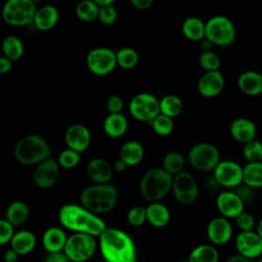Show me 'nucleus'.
<instances>
[{"label":"nucleus","instance_id":"nucleus-1","mask_svg":"<svg viewBox=\"0 0 262 262\" xmlns=\"http://www.w3.org/2000/svg\"><path fill=\"white\" fill-rule=\"evenodd\" d=\"M97 238L103 262H137L136 245L126 231L106 227Z\"/></svg>","mask_w":262,"mask_h":262},{"label":"nucleus","instance_id":"nucleus-2","mask_svg":"<svg viewBox=\"0 0 262 262\" xmlns=\"http://www.w3.org/2000/svg\"><path fill=\"white\" fill-rule=\"evenodd\" d=\"M62 228L73 233H86L98 237L107 227L104 221L81 204H64L57 213Z\"/></svg>","mask_w":262,"mask_h":262},{"label":"nucleus","instance_id":"nucleus-3","mask_svg":"<svg viewBox=\"0 0 262 262\" xmlns=\"http://www.w3.org/2000/svg\"><path fill=\"white\" fill-rule=\"evenodd\" d=\"M118 202V189L111 183H93L80 193V204L96 215L112 212Z\"/></svg>","mask_w":262,"mask_h":262},{"label":"nucleus","instance_id":"nucleus-4","mask_svg":"<svg viewBox=\"0 0 262 262\" xmlns=\"http://www.w3.org/2000/svg\"><path fill=\"white\" fill-rule=\"evenodd\" d=\"M13 155L21 165L37 166L41 162L51 158V147L44 137L37 134H30L16 142Z\"/></svg>","mask_w":262,"mask_h":262},{"label":"nucleus","instance_id":"nucleus-5","mask_svg":"<svg viewBox=\"0 0 262 262\" xmlns=\"http://www.w3.org/2000/svg\"><path fill=\"white\" fill-rule=\"evenodd\" d=\"M173 176L163 168H152L141 177L139 191L149 203L160 202L172 189Z\"/></svg>","mask_w":262,"mask_h":262},{"label":"nucleus","instance_id":"nucleus-6","mask_svg":"<svg viewBox=\"0 0 262 262\" xmlns=\"http://www.w3.org/2000/svg\"><path fill=\"white\" fill-rule=\"evenodd\" d=\"M96 238L86 233H72L68 237L63 253L71 262H87L98 248Z\"/></svg>","mask_w":262,"mask_h":262},{"label":"nucleus","instance_id":"nucleus-7","mask_svg":"<svg viewBox=\"0 0 262 262\" xmlns=\"http://www.w3.org/2000/svg\"><path fill=\"white\" fill-rule=\"evenodd\" d=\"M37 9L33 0H8L2 8V17L9 26L25 27L33 24Z\"/></svg>","mask_w":262,"mask_h":262},{"label":"nucleus","instance_id":"nucleus-8","mask_svg":"<svg viewBox=\"0 0 262 262\" xmlns=\"http://www.w3.org/2000/svg\"><path fill=\"white\" fill-rule=\"evenodd\" d=\"M236 37L233 23L224 15H214L206 21L205 38L213 45L229 46Z\"/></svg>","mask_w":262,"mask_h":262},{"label":"nucleus","instance_id":"nucleus-9","mask_svg":"<svg viewBox=\"0 0 262 262\" xmlns=\"http://www.w3.org/2000/svg\"><path fill=\"white\" fill-rule=\"evenodd\" d=\"M188 161L194 169L208 172L213 171L221 160L219 149L214 144L200 142L189 149Z\"/></svg>","mask_w":262,"mask_h":262},{"label":"nucleus","instance_id":"nucleus-10","mask_svg":"<svg viewBox=\"0 0 262 262\" xmlns=\"http://www.w3.org/2000/svg\"><path fill=\"white\" fill-rule=\"evenodd\" d=\"M129 112L134 119L150 124L161 114L160 100L150 93H138L131 98Z\"/></svg>","mask_w":262,"mask_h":262},{"label":"nucleus","instance_id":"nucleus-11","mask_svg":"<svg viewBox=\"0 0 262 262\" xmlns=\"http://www.w3.org/2000/svg\"><path fill=\"white\" fill-rule=\"evenodd\" d=\"M86 66L94 75L106 76L118 66L116 52L108 47L93 48L86 56Z\"/></svg>","mask_w":262,"mask_h":262},{"label":"nucleus","instance_id":"nucleus-12","mask_svg":"<svg viewBox=\"0 0 262 262\" xmlns=\"http://www.w3.org/2000/svg\"><path fill=\"white\" fill-rule=\"evenodd\" d=\"M172 191L175 200L184 206L191 205L199 195V186L194 177L188 172H180L173 176Z\"/></svg>","mask_w":262,"mask_h":262},{"label":"nucleus","instance_id":"nucleus-13","mask_svg":"<svg viewBox=\"0 0 262 262\" xmlns=\"http://www.w3.org/2000/svg\"><path fill=\"white\" fill-rule=\"evenodd\" d=\"M213 176L219 185L235 188L244 182V168L234 161H220L213 170Z\"/></svg>","mask_w":262,"mask_h":262},{"label":"nucleus","instance_id":"nucleus-14","mask_svg":"<svg viewBox=\"0 0 262 262\" xmlns=\"http://www.w3.org/2000/svg\"><path fill=\"white\" fill-rule=\"evenodd\" d=\"M237 254L250 260L262 256V238L256 231H241L235 237Z\"/></svg>","mask_w":262,"mask_h":262},{"label":"nucleus","instance_id":"nucleus-15","mask_svg":"<svg viewBox=\"0 0 262 262\" xmlns=\"http://www.w3.org/2000/svg\"><path fill=\"white\" fill-rule=\"evenodd\" d=\"M58 175V162L52 158H49L35 167L33 172V181L39 188H49L56 182Z\"/></svg>","mask_w":262,"mask_h":262},{"label":"nucleus","instance_id":"nucleus-16","mask_svg":"<svg viewBox=\"0 0 262 262\" xmlns=\"http://www.w3.org/2000/svg\"><path fill=\"white\" fill-rule=\"evenodd\" d=\"M207 237L213 246H223L232 237V226L227 218L215 217L207 225Z\"/></svg>","mask_w":262,"mask_h":262},{"label":"nucleus","instance_id":"nucleus-17","mask_svg":"<svg viewBox=\"0 0 262 262\" xmlns=\"http://www.w3.org/2000/svg\"><path fill=\"white\" fill-rule=\"evenodd\" d=\"M216 207L222 217L235 219L244 212L245 203L235 191L225 190L218 194L216 199Z\"/></svg>","mask_w":262,"mask_h":262},{"label":"nucleus","instance_id":"nucleus-18","mask_svg":"<svg viewBox=\"0 0 262 262\" xmlns=\"http://www.w3.org/2000/svg\"><path fill=\"white\" fill-rule=\"evenodd\" d=\"M64 141L68 148L74 149L81 154L89 147L91 143V133L85 125L75 123L67 129Z\"/></svg>","mask_w":262,"mask_h":262},{"label":"nucleus","instance_id":"nucleus-19","mask_svg":"<svg viewBox=\"0 0 262 262\" xmlns=\"http://www.w3.org/2000/svg\"><path fill=\"white\" fill-rule=\"evenodd\" d=\"M225 79L220 71L206 72L198 82V90L204 97H215L222 92Z\"/></svg>","mask_w":262,"mask_h":262},{"label":"nucleus","instance_id":"nucleus-20","mask_svg":"<svg viewBox=\"0 0 262 262\" xmlns=\"http://www.w3.org/2000/svg\"><path fill=\"white\" fill-rule=\"evenodd\" d=\"M68 237L64 228L50 226L42 234V247L47 254L63 252Z\"/></svg>","mask_w":262,"mask_h":262},{"label":"nucleus","instance_id":"nucleus-21","mask_svg":"<svg viewBox=\"0 0 262 262\" xmlns=\"http://www.w3.org/2000/svg\"><path fill=\"white\" fill-rule=\"evenodd\" d=\"M86 173L94 183L106 184L110 183L113 178L114 168L106 160L94 158L88 162Z\"/></svg>","mask_w":262,"mask_h":262},{"label":"nucleus","instance_id":"nucleus-22","mask_svg":"<svg viewBox=\"0 0 262 262\" xmlns=\"http://www.w3.org/2000/svg\"><path fill=\"white\" fill-rule=\"evenodd\" d=\"M229 132L234 140L245 144L256 139L257 127L255 123L248 118H237L231 122Z\"/></svg>","mask_w":262,"mask_h":262},{"label":"nucleus","instance_id":"nucleus-23","mask_svg":"<svg viewBox=\"0 0 262 262\" xmlns=\"http://www.w3.org/2000/svg\"><path fill=\"white\" fill-rule=\"evenodd\" d=\"M37 245V238L34 232L28 229H21L14 233L9 246L18 256H27L32 253Z\"/></svg>","mask_w":262,"mask_h":262},{"label":"nucleus","instance_id":"nucleus-24","mask_svg":"<svg viewBox=\"0 0 262 262\" xmlns=\"http://www.w3.org/2000/svg\"><path fill=\"white\" fill-rule=\"evenodd\" d=\"M237 87L246 95L256 96L262 93V74L256 71L243 72L237 78Z\"/></svg>","mask_w":262,"mask_h":262},{"label":"nucleus","instance_id":"nucleus-25","mask_svg":"<svg viewBox=\"0 0 262 262\" xmlns=\"http://www.w3.org/2000/svg\"><path fill=\"white\" fill-rule=\"evenodd\" d=\"M146 209V221L149 225L156 228L165 227L171 218L168 207L161 202L149 203Z\"/></svg>","mask_w":262,"mask_h":262},{"label":"nucleus","instance_id":"nucleus-26","mask_svg":"<svg viewBox=\"0 0 262 262\" xmlns=\"http://www.w3.org/2000/svg\"><path fill=\"white\" fill-rule=\"evenodd\" d=\"M59 12L53 5H44L37 9L33 25L40 31L51 30L58 21Z\"/></svg>","mask_w":262,"mask_h":262},{"label":"nucleus","instance_id":"nucleus-27","mask_svg":"<svg viewBox=\"0 0 262 262\" xmlns=\"http://www.w3.org/2000/svg\"><path fill=\"white\" fill-rule=\"evenodd\" d=\"M144 156V149L140 142L136 140L126 141L120 148L119 159L122 160L127 167L138 165Z\"/></svg>","mask_w":262,"mask_h":262},{"label":"nucleus","instance_id":"nucleus-28","mask_svg":"<svg viewBox=\"0 0 262 262\" xmlns=\"http://www.w3.org/2000/svg\"><path fill=\"white\" fill-rule=\"evenodd\" d=\"M102 128L110 137H121L128 129L127 118L123 114H108L103 120Z\"/></svg>","mask_w":262,"mask_h":262},{"label":"nucleus","instance_id":"nucleus-29","mask_svg":"<svg viewBox=\"0 0 262 262\" xmlns=\"http://www.w3.org/2000/svg\"><path fill=\"white\" fill-rule=\"evenodd\" d=\"M181 31L185 38L190 41H202L205 39L206 23L196 16H189L181 25Z\"/></svg>","mask_w":262,"mask_h":262},{"label":"nucleus","instance_id":"nucleus-30","mask_svg":"<svg viewBox=\"0 0 262 262\" xmlns=\"http://www.w3.org/2000/svg\"><path fill=\"white\" fill-rule=\"evenodd\" d=\"M30 209L25 202L14 201L8 205L5 211V219L13 226L23 225L29 218Z\"/></svg>","mask_w":262,"mask_h":262},{"label":"nucleus","instance_id":"nucleus-31","mask_svg":"<svg viewBox=\"0 0 262 262\" xmlns=\"http://www.w3.org/2000/svg\"><path fill=\"white\" fill-rule=\"evenodd\" d=\"M219 252L212 244H202L194 247L188 255L189 262H219Z\"/></svg>","mask_w":262,"mask_h":262},{"label":"nucleus","instance_id":"nucleus-32","mask_svg":"<svg viewBox=\"0 0 262 262\" xmlns=\"http://www.w3.org/2000/svg\"><path fill=\"white\" fill-rule=\"evenodd\" d=\"M25 51L23 41L16 36H7L2 41L3 56L7 57L11 61L18 60Z\"/></svg>","mask_w":262,"mask_h":262},{"label":"nucleus","instance_id":"nucleus-33","mask_svg":"<svg viewBox=\"0 0 262 262\" xmlns=\"http://www.w3.org/2000/svg\"><path fill=\"white\" fill-rule=\"evenodd\" d=\"M183 103L179 96L174 94H168L165 95L160 99V111L161 114L169 117V118H175L180 115L182 112Z\"/></svg>","mask_w":262,"mask_h":262},{"label":"nucleus","instance_id":"nucleus-34","mask_svg":"<svg viewBox=\"0 0 262 262\" xmlns=\"http://www.w3.org/2000/svg\"><path fill=\"white\" fill-rule=\"evenodd\" d=\"M244 168V183L252 188L262 187V162L248 163Z\"/></svg>","mask_w":262,"mask_h":262},{"label":"nucleus","instance_id":"nucleus-35","mask_svg":"<svg viewBox=\"0 0 262 262\" xmlns=\"http://www.w3.org/2000/svg\"><path fill=\"white\" fill-rule=\"evenodd\" d=\"M184 165V157L178 151H170L162 160V168L172 176L182 172Z\"/></svg>","mask_w":262,"mask_h":262},{"label":"nucleus","instance_id":"nucleus-36","mask_svg":"<svg viewBox=\"0 0 262 262\" xmlns=\"http://www.w3.org/2000/svg\"><path fill=\"white\" fill-rule=\"evenodd\" d=\"M117 64L124 70H131L135 68L139 61L137 51L132 47L120 48L117 52Z\"/></svg>","mask_w":262,"mask_h":262},{"label":"nucleus","instance_id":"nucleus-37","mask_svg":"<svg viewBox=\"0 0 262 262\" xmlns=\"http://www.w3.org/2000/svg\"><path fill=\"white\" fill-rule=\"evenodd\" d=\"M99 7L95 1L84 0L78 3L76 7V15L83 21H92L98 18Z\"/></svg>","mask_w":262,"mask_h":262},{"label":"nucleus","instance_id":"nucleus-38","mask_svg":"<svg viewBox=\"0 0 262 262\" xmlns=\"http://www.w3.org/2000/svg\"><path fill=\"white\" fill-rule=\"evenodd\" d=\"M154 132L160 136H167L172 133L174 129V122L172 118H169L163 114H160L150 124Z\"/></svg>","mask_w":262,"mask_h":262},{"label":"nucleus","instance_id":"nucleus-39","mask_svg":"<svg viewBox=\"0 0 262 262\" xmlns=\"http://www.w3.org/2000/svg\"><path fill=\"white\" fill-rule=\"evenodd\" d=\"M243 154L248 163L262 162V142L253 139L244 144Z\"/></svg>","mask_w":262,"mask_h":262},{"label":"nucleus","instance_id":"nucleus-40","mask_svg":"<svg viewBox=\"0 0 262 262\" xmlns=\"http://www.w3.org/2000/svg\"><path fill=\"white\" fill-rule=\"evenodd\" d=\"M81 160V154L71 149V148H66L63 149L57 159L58 165L64 169H72L75 168Z\"/></svg>","mask_w":262,"mask_h":262},{"label":"nucleus","instance_id":"nucleus-41","mask_svg":"<svg viewBox=\"0 0 262 262\" xmlns=\"http://www.w3.org/2000/svg\"><path fill=\"white\" fill-rule=\"evenodd\" d=\"M199 62L202 69H204L206 72L219 71L221 64L219 56L212 50L202 52V54L199 57Z\"/></svg>","mask_w":262,"mask_h":262},{"label":"nucleus","instance_id":"nucleus-42","mask_svg":"<svg viewBox=\"0 0 262 262\" xmlns=\"http://www.w3.org/2000/svg\"><path fill=\"white\" fill-rule=\"evenodd\" d=\"M127 221L130 225L138 227L146 221V209L142 206H134L127 213Z\"/></svg>","mask_w":262,"mask_h":262},{"label":"nucleus","instance_id":"nucleus-43","mask_svg":"<svg viewBox=\"0 0 262 262\" xmlns=\"http://www.w3.org/2000/svg\"><path fill=\"white\" fill-rule=\"evenodd\" d=\"M235 224L241 231H254L253 229L256 227L253 215L245 211L235 218Z\"/></svg>","mask_w":262,"mask_h":262},{"label":"nucleus","instance_id":"nucleus-44","mask_svg":"<svg viewBox=\"0 0 262 262\" xmlns=\"http://www.w3.org/2000/svg\"><path fill=\"white\" fill-rule=\"evenodd\" d=\"M14 226L7 221L5 218L0 220V245L5 246L10 244L13 235H14Z\"/></svg>","mask_w":262,"mask_h":262},{"label":"nucleus","instance_id":"nucleus-45","mask_svg":"<svg viewBox=\"0 0 262 262\" xmlns=\"http://www.w3.org/2000/svg\"><path fill=\"white\" fill-rule=\"evenodd\" d=\"M118 17V11L114 5L99 8L98 19L104 26H112Z\"/></svg>","mask_w":262,"mask_h":262},{"label":"nucleus","instance_id":"nucleus-46","mask_svg":"<svg viewBox=\"0 0 262 262\" xmlns=\"http://www.w3.org/2000/svg\"><path fill=\"white\" fill-rule=\"evenodd\" d=\"M105 108L108 114H122L124 101L119 95H111L105 101Z\"/></svg>","mask_w":262,"mask_h":262},{"label":"nucleus","instance_id":"nucleus-47","mask_svg":"<svg viewBox=\"0 0 262 262\" xmlns=\"http://www.w3.org/2000/svg\"><path fill=\"white\" fill-rule=\"evenodd\" d=\"M235 188H236V190H234L235 193L243 200L244 203H247V202H250V201L253 200L254 194H255L254 193V188L250 187L249 185L245 184L244 182Z\"/></svg>","mask_w":262,"mask_h":262},{"label":"nucleus","instance_id":"nucleus-48","mask_svg":"<svg viewBox=\"0 0 262 262\" xmlns=\"http://www.w3.org/2000/svg\"><path fill=\"white\" fill-rule=\"evenodd\" d=\"M44 262H71L69 260V258L66 256V254L63 252H59V253H51V254H47Z\"/></svg>","mask_w":262,"mask_h":262},{"label":"nucleus","instance_id":"nucleus-49","mask_svg":"<svg viewBox=\"0 0 262 262\" xmlns=\"http://www.w3.org/2000/svg\"><path fill=\"white\" fill-rule=\"evenodd\" d=\"M130 4L138 10H146L152 5V0H130Z\"/></svg>","mask_w":262,"mask_h":262},{"label":"nucleus","instance_id":"nucleus-50","mask_svg":"<svg viewBox=\"0 0 262 262\" xmlns=\"http://www.w3.org/2000/svg\"><path fill=\"white\" fill-rule=\"evenodd\" d=\"M11 68H12V61L2 55L0 57V74L4 75V74L10 72Z\"/></svg>","mask_w":262,"mask_h":262},{"label":"nucleus","instance_id":"nucleus-51","mask_svg":"<svg viewBox=\"0 0 262 262\" xmlns=\"http://www.w3.org/2000/svg\"><path fill=\"white\" fill-rule=\"evenodd\" d=\"M19 256L17 253H15L12 249H8L4 252V255H3V259H4V262H16L18 260Z\"/></svg>","mask_w":262,"mask_h":262},{"label":"nucleus","instance_id":"nucleus-52","mask_svg":"<svg viewBox=\"0 0 262 262\" xmlns=\"http://www.w3.org/2000/svg\"><path fill=\"white\" fill-rule=\"evenodd\" d=\"M224 262H253V261L248 258H245L238 254H234V255H231L230 257H228Z\"/></svg>","mask_w":262,"mask_h":262},{"label":"nucleus","instance_id":"nucleus-53","mask_svg":"<svg viewBox=\"0 0 262 262\" xmlns=\"http://www.w3.org/2000/svg\"><path fill=\"white\" fill-rule=\"evenodd\" d=\"M113 168H114V171H116V172H123V171L127 168V166H126V164H125L122 160L118 159V160L115 162Z\"/></svg>","mask_w":262,"mask_h":262},{"label":"nucleus","instance_id":"nucleus-54","mask_svg":"<svg viewBox=\"0 0 262 262\" xmlns=\"http://www.w3.org/2000/svg\"><path fill=\"white\" fill-rule=\"evenodd\" d=\"M94 1L96 2V4L98 5L99 8L111 6V5H114V3H115L114 0H94Z\"/></svg>","mask_w":262,"mask_h":262},{"label":"nucleus","instance_id":"nucleus-55","mask_svg":"<svg viewBox=\"0 0 262 262\" xmlns=\"http://www.w3.org/2000/svg\"><path fill=\"white\" fill-rule=\"evenodd\" d=\"M212 45H213V44H212L209 40H207L206 38L201 41V47H202V49H203V52H205V51H211Z\"/></svg>","mask_w":262,"mask_h":262},{"label":"nucleus","instance_id":"nucleus-56","mask_svg":"<svg viewBox=\"0 0 262 262\" xmlns=\"http://www.w3.org/2000/svg\"><path fill=\"white\" fill-rule=\"evenodd\" d=\"M256 232L258 233V235L262 238V218L258 221L257 225H256Z\"/></svg>","mask_w":262,"mask_h":262},{"label":"nucleus","instance_id":"nucleus-57","mask_svg":"<svg viewBox=\"0 0 262 262\" xmlns=\"http://www.w3.org/2000/svg\"><path fill=\"white\" fill-rule=\"evenodd\" d=\"M257 262H262V257H260V258L257 260Z\"/></svg>","mask_w":262,"mask_h":262},{"label":"nucleus","instance_id":"nucleus-58","mask_svg":"<svg viewBox=\"0 0 262 262\" xmlns=\"http://www.w3.org/2000/svg\"><path fill=\"white\" fill-rule=\"evenodd\" d=\"M182 262H189V261H188V259H185V260H183Z\"/></svg>","mask_w":262,"mask_h":262}]
</instances>
